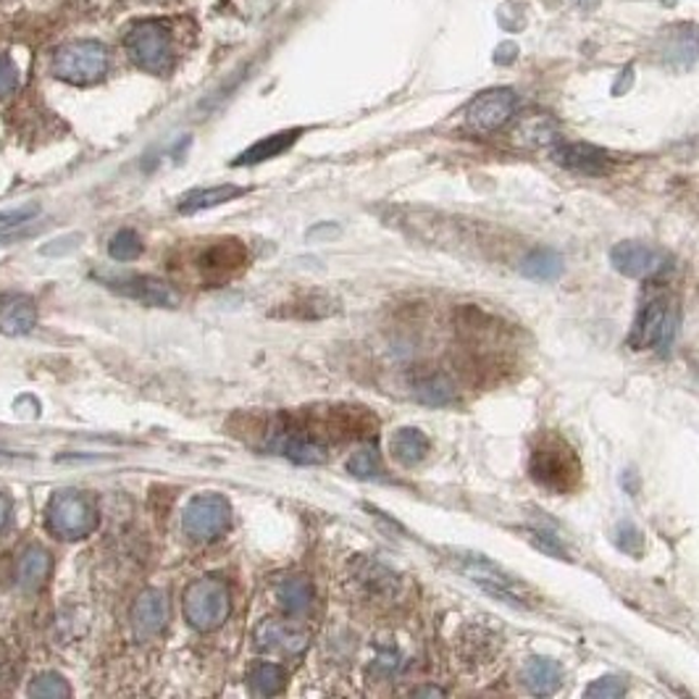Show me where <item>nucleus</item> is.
<instances>
[{
  "label": "nucleus",
  "instance_id": "6",
  "mask_svg": "<svg viewBox=\"0 0 699 699\" xmlns=\"http://www.w3.org/2000/svg\"><path fill=\"white\" fill-rule=\"evenodd\" d=\"M676 340V310L671 308L668 300H649L636 316L632 334H628V345L634 350H663L668 353Z\"/></svg>",
  "mask_w": 699,
  "mask_h": 699
},
{
  "label": "nucleus",
  "instance_id": "27",
  "mask_svg": "<svg viewBox=\"0 0 699 699\" xmlns=\"http://www.w3.org/2000/svg\"><path fill=\"white\" fill-rule=\"evenodd\" d=\"M109 255L114 260H122V264H129V260H137L142 255V240L135 229H122V232L114 234V240L109 242Z\"/></svg>",
  "mask_w": 699,
  "mask_h": 699
},
{
  "label": "nucleus",
  "instance_id": "20",
  "mask_svg": "<svg viewBox=\"0 0 699 699\" xmlns=\"http://www.w3.org/2000/svg\"><path fill=\"white\" fill-rule=\"evenodd\" d=\"M247 192V187L237 185H218V187H203V190H192L190 195L182 198L179 203V214H198V211L216 208V205L229 203V200L242 198Z\"/></svg>",
  "mask_w": 699,
  "mask_h": 699
},
{
  "label": "nucleus",
  "instance_id": "7",
  "mask_svg": "<svg viewBox=\"0 0 699 699\" xmlns=\"http://www.w3.org/2000/svg\"><path fill=\"white\" fill-rule=\"evenodd\" d=\"M232 523V505L221 495H198L182 513V526L190 539L211 542L221 536Z\"/></svg>",
  "mask_w": 699,
  "mask_h": 699
},
{
  "label": "nucleus",
  "instance_id": "8",
  "mask_svg": "<svg viewBox=\"0 0 699 699\" xmlns=\"http://www.w3.org/2000/svg\"><path fill=\"white\" fill-rule=\"evenodd\" d=\"M610 264L623 277L645 282V279H654L665 271L668 255L660 247L647 245V242L626 240L610 250Z\"/></svg>",
  "mask_w": 699,
  "mask_h": 699
},
{
  "label": "nucleus",
  "instance_id": "22",
  "mask_svg": "<svg viewBox=\"0 0 699 699\" xmlns=\"http://www.w3.org/2000/svg\"><path fill=\"white\" fill-rule=\"evenodd\" d=\"M560 678H563V671L549 658H532L523 665V682L536 695H552L560 686Z\"/></svg>",
  "mask_w": 699,
  "mask_h": 699
},
{
  "label": "nucleus",
  "instance_id": "11",
  "mask_svg": "<svg viewBox=\"0 0 699 699\" xmlns=\"http://www.w3.org/2000/svg\"><path fill=\"white\" fill-rule=\"evenodd\" d=\"M111 290L124 297H132L137 303L155 305V308H177L179 295L171 284L158 277H145V274H135V277H111L105 279Z\"/></svg>",
  "mask_w": 699,
  "mask_h": 699
},
{
  "label": "nucleus",
  "instance_id": "18",
  "mask_svg": "<svg viewBox=\"0 0 699 699\" xmlns=\"http://www.w3.org/2000/svg\"><path fill=\"white\" fill-rule=\"evenodd\" d=\"M429 449H432V442H429V436L416 427L397 429L390 440V455L405 468H414L421 463L429 455Z\"/></svg>",
  "mask_w": 699,
  "mask_h": 699
},
{
  "label": "nucleus",
  "instance_id": "31",
  "mask_svg": "<svg viewBox=\"0 0 699 699\" xmlns=\"http://www.w3.org/2000/svg\"><path fill=\"white\" fill-rule=\"evenodd\" d=\"M615 534H618L615 536L618 547H621L623 552H626V555H639L641 552V532L634 526V523L623 521L621 526H618Z\"/></svg>",
  "mask_w": 699,
  "mask_h": 699
},
{
  "label": "nucleus",
  "instance_id": "15",
  "mask_svg": "<svg viewBox=\"0 0 699 699\" xmlns=\"http://www.w3.org/2000/svg\"><path fill=\"white\" fill-rule=\"evenodd\" d=\"M555 161L573 174L582 177H602L610 168V155L602 148L586 145V142H565L555 148Z\"/></svg>",
  "mask_w": 699,
  "mask_h": 699
},
{
  "label": "nucleus",
  "instance_id": "33",
  "mask_svg": "<svg viewBox=\"0 0 699 699\" xmlns=\"http://www.w3.org/2000/svg\"><path fill=\"white\" fill-rule=\"evenodd\" d=\"M9 521H11V499L5 492H0V532L9 526Z\"/></svg>",
  "mask_w": 699,
  "mask_h": 699
},
{
  "label": "nucleus",
  "instance_id": "21",
  "mask_svg": "<svg viewBox=\"0 0 699 699\" xmlns=\"http://www.w3.org/2000/svg\"><path fill=\"white\" fill-rule=\"evenodd\" d=\"M277 597L284 613L303 615L308 613L310 605H314V586H310L305 576H287L277 586Z\"/></svg>",
  "mask_w": 699,
  "mask_h": 699
},
{
  "label": "nucleus",
  "instance_id": "16",
  "mask_svg": "<svg viewBox=\"0 0 699 699\" xmlns=\"http://www.w3.org/2000/svg\"><path fill=\"white\" fill-rule=\"evenodd\" d=\"M37 305L29 295L22 292H5L0 295V334L24 336L35 329Z\"/></svg>",
  "mask_w": 699,
  "mask_h": 699
},
{
  "label": "nucleus",
  "instance_id": "30",
  "mask_svg": "<svg viewBox=\"0 0 699 699\" xmlns=\"http://www.w3.org/2000/svg\"><path fill=\"white\" fill-rule=\"evenodd\" d=\"M626 695V684H623V678L618 676H602L597 678L595 684H589V689L584 691V697H597V699H615V697H623Z\"/></svg>",
  "mask_w": 699,
  "mask_h": 699
},
{
  "label": "nucleus",
  "instance_id": "25",
  "mask_svg": "<svg viewBox=\"0 0 699 699\" xmlns=\"http://www.w3.org/2000/svg\"><path fill=\"white\" fill-rule=\"evenodd\" d=\"M416 397L427 405H447L453 399V384L442 373H432V377L416 382Z\"/></svg>",
  "mask_w": 699,
  "mask_h": 699
},
{
  "label": "nucleus",
  "instance_id": "4",
  "mask_svg": "<svg viewBox=\"0 0 699 699\" xmlns=\"http://www.w3.org/2000/svg\"><path fill=\"white\" fill-rule=\"evenodd\" d=\"M182 613L195 632H216L232 613V595L227 582L218 576H203L185 589Z\"/></svg>",
  "mask_w": 699,
  "mask_h": 699
},
{
  "label": "nucleus",
  "instance_id": "29",
  "mask_svg": "<svg viewBox=\"0 0 699 699\" xmlns=\"http://www.w3.org/2000/svg\"><path fill=\"white\" fill-rule=\"evenodd\" d=\"M37 214H40V208H37V205H24V208H14V211H5V214H0V242H5L9 237H14L18 229L27 227V224H33Z\"/></svg>",
  "mask_w": 699,
  "mask_h": 699
},
{
  "label": "nucleus",
  "instance_id": "9",
  "mask_svg": "<svg viewBox=\"0 0 699 699\" xmlns=\"http://www.w3.org/2000/svg\"><path fill=\"white\" fill-rule=\"evenodd\" d=\"M516 92L508 90V87H495V90H486L482 96L471 100L466 111V124L479 135L497 132L503 124L510 122L516 111Z\"/></svg>",
  "mask_w": 699,
  "mask_h": 699
},
{
  "label": "nucleus",
  "instance_id": "10",
  "mask_svg": "<svg viewBox=\"0 0 699 699\" xmlns=\"http://www.w3.org/2000/svg\"><path fill=\"white\" fill-rule=\"evenodd\" d=\"M247 250L234 237H224L200 253V274L208 284H227L245 268Z\"/></svg>",
  "mask_w": 699,
  "mask_h": 699
},
{
  "label": "nucleus",
  "instance_id": "1",
  "mask_svg": "<svg viewBox=\"0 0 699 699\" xmlns=\"http://www.w3.org/2000/svg\"><path fill=\"white\" fill-rule=\"evenodd\" d=\"M529 473L545 490L568 495L582 482V460L560 434H542L532 447Z\"/></svg>",
  "mask_w": 699,
  "mask_h": 699
},
{
  "label": "nucleus",
  "instance_id": "2",
  "mask_svg": "<svg viewBox=\"0 0 699 699\" xmlns=\"http://www.w3.org/2000/svg\"><path fill=\"white\" fill-rule=\"evenodd\" d=\"M111 68V53L98 40H74L55 48L50 59V72L66 85L90 87L103 82Z\"/></svg>",
  "mask_w": 699,
  "mask_h": 699
},
{
  "label": "nucleus",
  "instance_id": "26",
  "mask_svg": "<svg viewBox=\"0 0 699 699\" xmlns=\"http://www.w3.org/2000/svg\"><path fill=\"white\" fill-rule=\"evenodd\" d=\"M29 697L35 699H64L72 697V686L66 684V678L55 671H46L29 684Z\"/></svg>",
  "mask_w": 699,
  "mask_h": 699
},
{
  "label": "nucleus",
  "instance_id": "23",
  "mask_svg": "<svg viewBox=\"0 0 699 699\" xmlns=\"http://www.w3.org/2000/svg\"><path fill=\"white\" fill-rule=\"evenodd\" d=\"M563 268H565L563 255L555 253V250L549 247H542V250H534V253L523 260L521 271L523 277L536 279V282H555V279L563 277Z\"/></svg>",
  "mask_w": 699,
  "mask_h": 699
},
{
  "label": "nucleus",
  "instance_id": "13",
  "mask_svg": "<svg viewBox=\"0 0 699 699\" xmlns=\"http://www.w3.org/2000/svg\"><path fill=\"white\" fill-rule=\"evenodd\" d=\"M255 645L264 652L282 654V658H297L308 649V634L290 621H279V618H268L255 632Z\"/></svg>",
  "mask_w": 699,
  "mask_h": 699
},
{
  "label": "nucleus",
  "instance_id": "24",
  "mask_svg": "<svg viewBox=\"0 0 699 699\" xmlns=\"http://www.w3.org/2000/svg\"><path fill=\"white\" fill-rule=\"evenodd\" d=\"M247 686L253 695L274 697L284 689V671L274 663H255L247 671Z\"/></svg>",
  "mask_w": 699,
  "mask_h": 699
},
{
  "label": "nucleus",
  "instance_id": "28",
  "mask_svg": "<svg viewBox=\"0 0 699 699\" xmlns=\"http://www.w3.org/2000/svg\"><path fill=\"white\" fill-rule=\"evenodd\" d=\"M347 471L358 479H382V458L377 447H364L347 460Z\"/></svg>",
  "mask_w": 699,
  "mask_h": 699
},
{
  "label": "nucleus",
  "instance_id": "14",
  "mask_svg": "<svg viewBox=\"0 0 699 699\" xmlns=\"http://www.w3.org/2000/svg\"><path fill=\"white\" fill-rule=\"evenodd\" d=\"M271 449L277 455H284L292 463L300 466H318L327 463V447L316 440L310 432H303V429H282L271 440Z\"/></svg>",
  "mask_w": 699,
  "mask_h": 699
},
{
  "label": "nucleus",
  "instance_id": "32",
  "mask_svg": "<svg viewBox=\"0 0 699 699\" xmlns=\"http://www.w3.org/2000/svg\"><path fill=\"white\" fill-rule=\"evenodd\" d=\"M16 82H18V74H16L14 61H11L9 55H0V98L11 96V92L16 90Z\"/></svg>",
  "mask_w": 699,
  "mask_h": 699
},
{
  "label": "nucleus",
  "instance_id": "5",
  "mask_svg": "<svg viewBox=\"0 0 699 699\" xmlns=\"http://www.w3.org/2000/svg\"><path fill=\"white\" fill-rule=\"evenodd\" d=\"M124 48L137 68L148 74H166L174 64L171 33L161 22H137L124 35Z\"/></svg>",
  "mask_w": 699,
  "mask_h": 699
},
{
  "label": "nucleus",
  "instance_id": "3",
  "mask_svg": "<svg viewBox=\"0 0 699 699\" xmlns=\"http://www.w3.org/2000/svg\"><path fill=\"white\" fill-rule=\"evenodd\" d=\"M98 505L82 490L53 492L46 505V526L59 539L77 542L98 529Z\"/></svg>",
  "mask_w": 699,
  "mask_h": 699
},
{
  "label": "nucleus",
  "instance_id": "12",
  "mask_svg": "<svg viewBox=\"0 0 699 699\" xmlns=\"http://www.w3.org/2000/svg\"><path fill=\"white\" fill-rule=\"evenodd\" d=\"M171 618V602L164 589H145L132 605V632L140 641L155 639L166 632Z\"/></svg>",
  "mask_w": 699,
  "mask_h": 699
},
{
  "label": "nucleus",
  "instance_id": "19",
  "mask_svg": "<svg viewBox=\"0 0 699 699\" xmlns=\"http://www.w3.org/2000/svg\"><path fill=\"white\" fill-rule=\"evenodd\" d=\"M300 135H303V129H284V132L268 135L266 140H258L255 145H250L245 153L237 155L234 166H255V164H264V161L277 158V155L287 153V150L295 145Z\"/></svg>",
  "mask_w": 699,
  "mask_h": 699
},
{
  "label": "nucleus",
  "instance_id": "17",
  "mask_svg": "<svg viewBox=\"0 0 699 699\" xmlns=\"http://www.w3.org/2000/svg\"><path fill=\"white\" fill-rule=\"evenodd\" d=\"M50 573H53V558H50L48 549L40 545H29L16 563L18 589L35 595V592H40L48 584Z\"/></svg>",
  "mask_w": 699,
  "mask_h": 699
}]
</instances>
